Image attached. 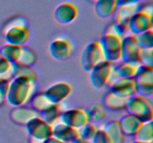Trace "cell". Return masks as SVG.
I'll return each instance as SVG.
<instances>
[{
	"instance_id": "cell-1",
	"label": "cell",
	"mask_w": 153,
	"mask_h": 143,
	"mask_svg": "<svg viewBox=\"0 0 153 143\" xmlns=\"http://www.w3.org/2000/svg\"><path fill=\"white\" fill-rule=\"evenodd\" d=\"M37 92V82L24 77H13L9 81L6 101L11 107L28 105Z\"/></svg>"
},
{
	"instance_id": "cell-2",
	"label": "cell",
	"mask_w": 153,
	"mask_h": 143,
	"mask_svg": "<svg viewBox=\"0 0 153 143\" xmlns=\"http://www.w3.org/2000/svg\"><path fill=\"white\" fill-rule=\"evenodd\" d=\"M3 35L6 43L19 46H26L31 37L26 18L16 16L9 19L4 25Z\"/></svg>"
},
{
	"instance_id": "cell-3",
	"label": "cell",
	"mask_w": 153,
	"mask_h": 143,
	"mask_svg": "<svg viewBox=\"0 0 153 143\" xmlns=\"http://www.w3.org/2000/svg\"><path fill=\"white\" fill-rule=\"evenodd\" d=\"M123 38L116 31L113 22L111 23L100 40L105 60L114 64L122 60Z\"/></svg>"
},
{
	"instance_id": "cell-4",
	"label": "cell",
	"mask_w": 153,
	"mask_h": 143,
	"mask_svg": "<svg viewBox=\"0 0 153 143\" xmlns=\"http://www.w3.org/2000/svg\"><path fill=\"white\" fill-rule=\"evenodd\" d=\"M117 77L114 72V63L103 60L89 72L91 85L97 89H102L110 86Z\"/></svg>"
},
{
	"instance_id": "cell-5",
	"label": "cell",
	"mask_w": 153,
	"mask_h": 143,
	"mask_svg": "<svg viewBox=\"0 0 153 143\" xmlns=\"http://www.w3.org/2000/svg\"><path fill=\"white\" fill-rule=\"evenodd\" d=\"M153 28V4L152 2L140 5L138 11L128 22L129 33L140 34Z\"/></svg>"
},
{
	"instance_id": "cell-6",
	"label": "cell",
	"mask_w": 153,
	"mask_h": 143,
	"mask_svg": "<svg viewBox=\"0 0 153 143\" xmlns=\"http://www.w3.org/2000/svg\"><path fill=\"white\" fill-rule=\"evenodd\" d=\"M126 110L143 122L152 121L153 104L149 97L136 94L128 98Z\"/></svg>"
},
{
	"instance_id": "cell-7",
	"label": "cell",
	"mask_w": 153,
	"mask_h": 143,
	"mask_svg": "<svg viewBox=\"0 0 153 143\" xmlns=\"http://www.w3.org/2000/svg\"><path fill=\"white\" fill-rule=\"evenodd\" d=\"M76 51L75 45L70 37L59 35L54 37L49 45V52L53 59L66 61L73 57Z\"/></svg>"
},
{
	"instance_id": "cell-8",
	"label": "cell",
	"mask_w": 153,
	"mask_h": 143,
	"mask_svg": "<svg viewBox=\"0 0 153 143\" xmlns=\"http://www.w3.org/2000/svg\"><path fill=\"white\" fill-rule=\"evenodd\" d=\"M105 60L100 40H94L88 43L84 49L81 55V65L84 70L89 72Z\"/></svg>"
},
{
	"instance_id": "cell-9",
	"label": "cell",
	"mask_w": 153,
	"mask_h": 143,
	"mask_svg": "<svg viewBox=\"0 0 153 143\" xmlns=\"http://www.w3.org/2000/svg\"><path fill=\"white\" fill-rule=\"evenodd\" d=\"M25 128L32 143H43L52 136V126L43 121L40 116L29 121Z\"/></svg>"
},
{
	"instance_id": "cell-10",
	"label": "cell",
	"mask_w": 153,
	"mask_h": 143,
	"mask_svg": "<svg viewBox=\"0 0 153 143\" xmlns=\"http://www.w3.org/2000/svg\"><path fill=\"white\" fill-rule=\"evenodd\" d=\"M59 122L79 130L90 121L86 109L76 107L62 110Z\"/></svg>"
},
{
	"instance_id": "cell-11",
	"label": "cell",
	"mask_w": 153,
	"mask_h": 143,
	"mask_svg": "<svg viewBox=\"0 0 153 143\" xmlns=\"http://www.w3.org/2000/svg\"><path fill=\"white\" fill-rule=\"evenodd\" d=\"M134 80L137 94L150 98L153 95V66L141 64Z\"/></svg>"
},
{
	"instance_id": "cell-12",
	"label": "cell",
	"mask_w": 153,
	"mask_h": 143,
	"mask_svg": "<svg viewBox=\"0 0 153 143\" xmlns=\"http://www.w3.org/2000/svg\"><path fill=\"white\" fill-rule=\"evenodd\" d=\"M141 51L142 48L137 41V35L128 33L123 38L122 60L140 63Z\"/></svg>"
},
{
	"instance_id": "cell-13",
	"label": "cell",
	"mask_w": 153,
	"mask_h": 143,
	"mask_svg": "<svg viewBox=\"0 0 153 143\" xmlns=\"http://www.w3.org/2000/svg\"><path fill=\"white\" fill-rule=\"evenodd\" d=\"M73 91L71 85L66 81H58L48 86L43 93L54 104H61L70 96Z\"/></svg>"
},
{
	"instance_id": "cell-14",
	"label": "cell",
	"mask_w": 153,
	"mask_h": 143,
	"mask_svg": "<svg viewBox=\"0 0 153 143\" xmlns=\"http://www.w3.org/2000/svg\"><path fill=\"white\" fill-rule=\"evenodd\" d=\"M79 9L71 1H64L58 4L54 10V19L61 25H69L77 19Z\"/></svg>"
},
{
	"instance_id": "cell-15",
	"label": "cell",
	"mask_w": 153,
	"mask_h": 143,
	"mask_svg": "<svg viewBox=\"0 0 153 143\" xmlns=\"http://www.w3.org/2000/svg\"><path fill=\"white\" fill-rule=\"evenodd\" d=\"M109 86V90L127 99L137 94V85L134 78L116 77Z\"/></svg>"
},
{
	"instance_id": "cell-16",
	"label": "cell",
	"mask_w": 153,
	"mask_h": 143,
	"mask_svg": "<svg viewBox=\"0 0 153 143\" xmlns=\"http://www.w3.org/2000/svg\"><path fill=\"white\" fill-rule=\"evenodd\" d=\"M52 136L66 143H71L80 137L79 130L61 122L52 126Z\"/></svg>"
},
{
	"instance_id": "cell-17",
	"label": "cell",
	"mask_w": 153,
	"mask_h": 143,
	"mask_svg": "<svg viewBox=\"0 0 153 143\" xmlns=\"http://www.w3.org/2000/svg\"><path fill=\"white\" fill-rule=\"evenodd\" d=\"M140 5V3L120 4L113 16V22L117 25L128 26V22L138 11Z\"/></svg>"
},
{
	"instance_id": "cell-18",
	"label": "cell",
	"mask_w": 153,
	"mask_h": 143,
	"mask_svg": "<svg viewBox=\"0 0 153 143\" xmlns=\"http://www.w3.org/2000/svg\"><path fill=\"white\" fill-rule=\"evenodd\" d=\"M39 116L34 109L31 106L25 105L20 107H13L10 113V117L15 124L25 126L29 121Z\"/></svg>"
},
{
	"instance_id": "cell-19",
	"label": "cell",
	"mask_w": 153,
	"mask_h": 143,
	"mask_svg": "<svg viewBox=\"0 0 153 143\" xmlns=\"http://www.w3.org/2000/svg\"><path fill=\"white\" fill-rule=\"evenodd\" d=\"M101 128L105 133L111 143H126L127 137L123 131L119 120L115 119L107 122Z\"/></svg>"
},
{
	"instance_id": "cell-20",
	"label": "cell",
	"mask_w": 153,
	"mask_h": 143,
	"mask_svg": "<svg viewBox=\"0 0 153 143\" xmlns=\"http://www.w3.org/2000/svg\"><path fill=\"white\" fill-rule=\"evenodd\" d=\"M120 124L126 137H134L140 130L143 122L130 113H126L119 119Z\"/></svg>"
},
{
	"instance_id": "cell-21",
	"label": "cell",
	"mask_w": 153,
	"mask_h": 143,
	"mask_svg": "<svg viewBox=\"0 0 153 143\" xmlns=\"http://www.w3.org/2000/svg\"><path fill=\"white\" fill-rule=\"evenodd\" d=\"M94 4L95 13L102 19L113 16L119 6L117 0H97Z\"/></svg>"
},
{
	"instance_id": "cell-22",
	"label": "cell",
	"mask_w": 153,
	"mask_h": 143,
	"mask_svg": "<svg viewBox=\"0 0 153 143\" xmlns=\"http://www.w3.org/2000/svg\"><path fill=\"white\" fill-rule=\"evenodd\" d=\"M141 64L140 63L121 60L114 64V72L117 77L134 78Z\"/></svg>"
},
{
	"instance_id": "cell-23",
	"label": "cell",
	"mask_w": 153,
	"mask_h": 143,
	"mask_svg": "<svg viewBox=\"0 0 153 143\" xmlns=\"http://www.w3.org/2000/svg\"><path fill=\"white\" fill-rule=\"evenodd\" d=\"M128 100L127 98L119 96L109 90L108 92H106V94H105L102 104L108 110L120 111V110H126Z\"/></svg>"
},
{
	"instance_id": "cell-24",
	"label": "cell",
	"mask_w": 153,
	"mask_h": 143,
	"mask_svg": "<svg viewBox=\"0 0 153 143\" xmlns=\"http://www.w3.org/2000/svg\"><path fill=\"white\" fill-rule=\"evenodd\" d=\"M90 122L99 125L105 121L108 115V110L102 103L91 104L86 109Z\"/></svg>"
},
{
	"instance_id": "cell-25",
	"label": "cell",
	"mask_w": 153,
	"mask_h": 143,
	"mask_svg": "<svg viewBox=\"0 0 153 143\" xmlns=\"http://www.w3.org/2000/svg\"><path fill=\"white\" fill-rule=\"evenodd\" d=\"M62 110L60 104H51L50 106L39 113L40 117L49 125L53 126L59 122Z\"/></svg>"
},
{
	"instance_id": "cell-26",
	"label": "cell",
	"mask_w": 153,
	"mask_h": 143,
	"mask_svg": "<svg viewBox=\"0 0 153 143\" xmlns=\"http://www.w3.org/2000/svg\"><path fill=\"white\" fill-rule=\"evenodd\" d=\"M38 73L34 66L13 64V77H24L34 81H38Z\"/></svg>"
},
{
	"instance_id": "cell-27",
	"label": "cell",
	"mask_w": 153,
	"mask_h": 143,
	"mask_svg": "<svg viewBox=\"0 0 153 143\" xmlns=\"http://www.w3.org/2000/svg\"><path fill=\"white\" fill-rule=\"evenodd\" d=\"M21 48L22 46L5 43L0 49V54L2 58L14 64L16 63L19 60L21 53Z\"/></svg>"
},
{
	"instance_id": "cell-28",
	"label": "cell",
	"mask_w": 153,
	"mask_h": 143,
	"mask_svg": "<svg viewBox=\"0 0 153 143\" xmlns=\"http://www.w3.org/2000/svg\"><path fill=\"white\" fill-rule=\"evenodd\" d=\"M37 60H38V56L37 52L32 48L26 45L22 46L21 48L20 56L16 63L28 66H34L37 62Z\"/></svg>"
},
{
	"instance_id": "cell-29",
	"label": "cell",
	"mask_w": 153,
	"mask_h": 143,
	"mask_svg": "<svg viewBox=\"0 0 153 143\" xmlns=\"http://www.w3.org/2000/svg\"><path fill=\"white\" fill-rule=\"evenodd\" d=\"M51 104H52V103L49 101V98L46 96L43 92H36L34 94V95L30 101L29 105L33 109H34L37 113H40V112L47 108Z\"/></svg>"
},
{
	"instance_id": "cell-30",
	"label": "cell",
	"mask_w": 153,
	"mask_h": 143,
	"mask_svg": "<svg viewBox=\"0 0 153 143\" xmlns=\"http://www.w3.org/2000/svg\"><path fill=\"white\" fill-rule=\"evenodd\" d=\"M152 121L143 122L140 130L134 136L135 140L143 142L152 143L153 134H152Z\"/></svg>"
},
{
	"instance_id": "cell-31",
	"label": "cell",
	"mask_w": 153,
	"mask_h": 143,
	"mask_svg": "<svg viewBox=\"0 0 153 143\" xmlns=\"http://www.w3.org/2000/svg\"><path fill=\"white\" fill-rule=\"evenodd\" d=\"M13 78V64L4 60H0V80L9 82Z\"/></svg>"
},
{
	"instance_id": "cell-32",
	"label": "cell",
	"mask_w": 153,
	"mask_h": 143,
	"mask_svg": "<svg viewBox=\"0 0 153 143\" xmlns=\"http://www.w3.org/2000/svg\"><path fill=\"white\" fill-rule=\"evenodd\" d=\"M99 129H100V128L98 127V125L92 123V122H89L85 126H84L83 128L79 130L80 136L85 139L91 141L95 136L97 133L98 132Z\"/></svg>"
},
{
	"instance_id": "cell-33",
	"label": "cell",
	"mask_w": 153,
	"mask_h": 143,
	"mask_svg": "<svg viewBox=\"0 0 153 143\" xmlns=\"http://www.w3.org/2000/svg\"><path fill=\"white\" fill-rule=\"evenodd\" d=\"M137 39L142 49L153 48V29L137 34Z\"/></svg>"
},
{
	"instance_id": "cell-34",
	"label": "cell",
	"mask_w": 153,
	"mask_h": 143,
	"mask_svg": "<svg viewBox=\"0 0 153 143\" xmlns=\"http://www.w3.org/2000/svg\"><path fill=\"white\" fill-rule=\"evenodd\" d=\"M140 63L142 65L153 66V48L142 49Z\"/></svg>"
},
{
	"instance_id": "cell-35",
	"label": "cell",
	"mask_w": 153,
	"mask_h": 143,
	"mask_svg": "<svg viewBox=\"0 0 153 143\" xmlns=\"http://www.w3.org/2000/svg\"><path fill=\"white\" fill-rule=\"evenodd\" d=\"M91 143H111L108 136L102 128H100L95 136L91 140Z\"/></svg>"
},
{
	"instance_id": "cell-36",
	"label": "cell",
	"mask_w": 153,
	"mask_h": 143,
	"mask_svg": "<svg viewBox=\"0 0 153 143\" xmlns=\"http://www.w3.org/2000/svg\"><path fill=\"white\" fill-rule=\"evenodd\" d=\"M8 84L9 82L0 80V106L2 105L6 101Z\"/></svg>"
},
{
	"instance_id": "cell-37",
	"label": "cell",
	"mask_w": 153,
	"mask_h": 143,
	"mask_svg": "<svg viewBox=\"0 0 153 143\" xmlns=\"http://www.w3.org/2000/svg\"><path fill=\"white\" fill-rule=\"evenodd\" d=\"M142 0H117L118 4H134V3H140Z\"/></svg>"
},
{
	"instance_id": "cell-38",
	"label": "cell",
	"mask_w": 153,
	"mask_h": 143,
	"mask_svg": "<svg viewBox=\"0 0 153 143\" xmlns=\"http://www.w3.org/2000/svg\"><path fill=\"white\" fill-rule=\"evenodd\" d=\"M43 143H66V142H64L61 141V140L55 138V137L52 136L50 138L46 139Z\"/></svg>"
},
{
	"instance_id": "cell-39",
	"label": "cell",
	"mask_w": 153,
	"mask_h": 143,
	"mask_svg": "<svg viewBox=\"0 0 153 143\" xmlns=\"http://www.w3.org/2000/svg\"><path fill=\"white\" fill-rule=\"evenodd\" d=\"M75 142L76 143H91V142L89 141V140L85 139L82 138V137L80 136L78 139H76V141H75Z\"/></svg>"
},
{
	"instance_id": "cell-40",
	"label": "cell",
	"mask_w": 153,
	"mask_h": 143,
	"mask_svg": "<svg viewBox=\"0 0 153 143\" xmlns=\"http://www.w3.org/2000/svg\"><path fill=\"white\" fill-rule=\"evenodd\" d=\"M131 143H149V142H140V141H137V140H134V141L131 142Z\"/></svg>"
},
{
	"instance_id": "cell-41",
	"label": "cell",
	"mask_w": 153,
	"mask_h": 143,
	"mask_svg": "<svg viewBox=\"0 0 153 143\" xmlns=\"http://www.w3.org/2000/svg\"><path fill=\"white\" fill-rule=\"evenodd\" d=\"M88 1H89V2L93 3V4H94V3H95L96 1H97V0H88Z\"/></svg>"
},
{
	"instance_id": "cell-42",
	"label": "cell",
	"mask_w": 153,
	"mask_h": 143,
	"mask_svg": "<svg viewBox=\"0 0 153 143\" xmlns=\"http://www.w3.org/2000/svg\"><path fill=\"white\" fill-rule=\"evenodd\" d=\"M71 143H76V142H71Z\"/></svg>"
}]
</instances>
